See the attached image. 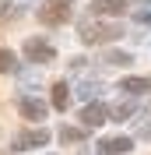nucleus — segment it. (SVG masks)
Here are the masks:
<instances>
[{
  "label": "nucleus",
  "instance_id": "obj_3",
  "mask_svg": "<svg viewBox=\"0 0 151 155\" xmlns=\"http://www.w3.org/2000/svg\"><path fill=\"white\" fill-rule=\"evenodd\" d=\"M98 148H102L105 155H123V152H130V148H133V141H130V137H105Z\"/></svg>",
  "mask_w": 151,
  "mask_h": 155
},
{
  "label": "nucleus",
  "instance_id": "obj_2",
  "mask_svg": "<svg viewBox=\"0 0 151 155\" xmlns=\"http://www.w3.org/2000/svg\"><path fill=\"white\" fill-rule=\"evenodd\" d=\"M25 53H28L35 64H42V60L53 57V46H49V42H42V39H28V42H25Z\"/></svg>",
  "mask_w": 151,
  "mask_h": 155
},
{
  "label": "nucleus",
  "instance_id": "obj_8",
  "mask_svg": "<svg viewBox=\"0 0 151 155\" xmlns=\"http://www.w3.org/2000/svg\"><path fill=\"white\" fill-rule=\"evenodd\" d=\"M21 113L28 116V120H42V116H46V106L35 102V99H25V102H21Z\"/></svg>",
  "mask_w": 151,
  "mask_h": 155
},
{
  "label": "nucleus",
  "instance_id": "obj_10",
  "mask_svg": "<svg viewBox=\"0 0 151 155\" xmlns=\"http://www.w3.org/2000/svg\"><path fill=\"white\" fill-rule=\"evenodd\" d=\"M11 67H14V53L11 49H0V74H7Z\"/></svg>",
  "mask_w": 151,
  "mask_h": 155
},
{
  "label": "nucleus",
  "instance_id": "obj_7",
  "mask_svg": "<svg viewBox=\"0 0 151 155\" xmlns=\"http://www.w3.org/2000/svg\"><path fill=\"white\" fill-rule=\"evenodd\" d=\"M95 14H123V11H127V7H123V0H95Z\"/></svg>",
  "mask_w": 151,
  "mask_h": 155
},
{
  "label": "nucleus",
  "instance_id": "obj_5",
  "mask_svg": "<svg viewBox=\"0 0 151 155\" xmlns=\"http://www.w3.org/2000/svg\"><path fill=\"white\" fill-rule=\"evenodd\" d=\"M120 88H123V92H130V95H141V92L151 88V78H123Z\"/></svg>",
  "mask_w": 151,
  "mask_h": 155
},
{
  "label": "nucleus",
  "instance_id": "obj_1",
  "mask_svg": "<svg viewBox=\"0 0 151 155\" xmlns=\"http://www.w3.org/2000/svg\"><path fill=\"white\" fill-rule=\"evenodd\" d=\"M85 42H109V39H120V28H109V25H88L81 32Z\"/></svg>",
  "mask_w": 151,
  "mask_h": 155
},
{
  "label": "nucleus",
  "instance_id": "obj_12",
  "mask_svg": "<svg viewBox=\"0 0 151 155\" xmlns=\"http://www.w3.org/2000/svg\"><path fill=\"white\" fill-rule=\"evenodd\" d=\"M105 60H109V64H130V57H127V53H109Z\"/></svg>",
  "mask_w": 151,
  "mask_h": 155
},
{
  "label": "nucleus",
  "instance_id": "obj_9",
  "mask_svg": "<svg viewBox=\"0 0 151 155\" xmlns=\"http://www.w3.org/2000/svg\"><path fill=\"white\" fill-rule=\"evenodd\" d=\"M53 106H56V109H67V85H63V81L53 85Z\"/></svg>",
  "mask_w": 151,
  "mask_h": 155
},
{
  "label": "nucleus",
  "instance_id": "obj_4",
  "mask_svg": "<svg viewBox=\"0 0 151 155\" xmlns=\"http://www.w3.org/2000/svg\"><path fill=\"white\" fill-rule=\"evenodd\" d=\"M105 116H109V106H102V102H92V106L85 109V113H81V120H85L88 127H98L105 120Z\"/></svg>",
  "mask_w": 151,
  "mask_h": 155
},
{
  "label": "nucleus",
  "instance_id": "obj_11",
  "mask_svg": "<svg viewBox=\"0 0 151 155\" xmlns=\"http://www.w3.org/2000/svg\"><path fill=\"white\" fill-rule=\"evenodd\" d=\"M60 137H63L67 145H70V141H77V137H81V130H74V127H67V130H63V134H60Z\"/></svg>",
  "mask_w": 151,
  "mask_h": 155
},
{
  "label": "nucleus",
  "instance_id": "obj_6",
  "mask_svg": "<svg viewBox=\"0 0 151 155\" xmlns=\"http://www.w3.org/2000/svg\"><path fill=\"white\" fill-rule=\"evenodd\" d=\"M49 141V130H28V134L18 137V148H35V145H46Z\"/></svg>",
  "mask_w": 151,
  "mask_h": 155
}]
</instances>
